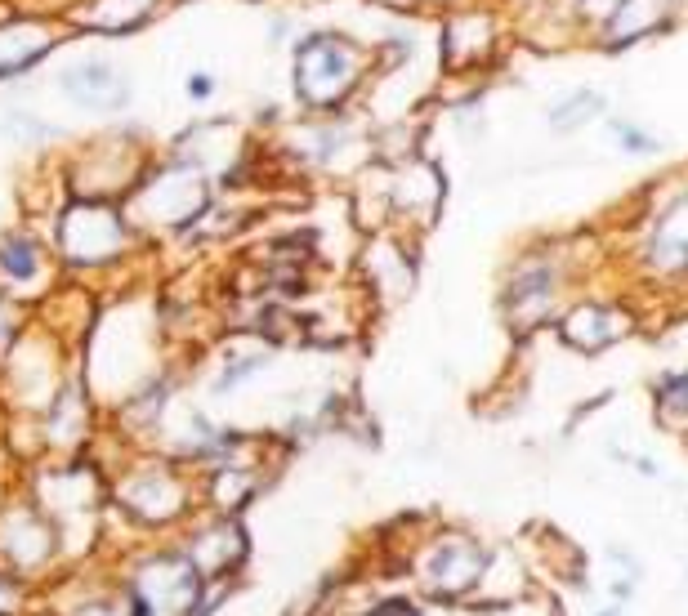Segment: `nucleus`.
Listing matches in <instances>:
<instances>
[{
	"instance_id": "nucleus-1",
	"label": "nucleus",
	"mask_w": 688,
	"mask_h": 616,
	"mask_svg": "<svg viewBox=\"0 0 688 616\" xmlns=\"http://www.w3.org/2000/svg\"><path fill=\"white\" fill-rule=\"evenodd\" d=\"M367 72L371 54L344 32H309L295 41V99L313 117H336Z\"/></svg>"
},
{
	"instance_id": "nucleus-2",
	"label": "nucleus",
	"mask_w": 688,
	"mask_h": 616,
	"mask_svg": "<svg viewBox=\"0 0 688 616\" xmlns=\"http://www.w3.org/2000/svg\"><path fill=\"white\" fill-rule=\"evenodd\" d=\"M139 228L121 210V201L72 197L54 219V255L68 268H108L130 255Z\"/></svg>"
},
{
	"instance_id": "nucleus-3",
	"label": "nucleus",
	"mask_w": 688,
	"mask_h": 616,
	"mask_svg": "<svg viewBox=\"0 0 688 616\" xmlns=\"http://www.w3.org/2000/svg\"><path fill=\"white\" fill-rule=\"evenodd\" d=\"M210 206V179L197 175L184 161H161L139 175V184L126 192L121 210L135 228H166V233H188Z\"/></svg>"
},
{
	"instance_id": "nucleus-4",
	"label": "nucleus",
	"mask_w": 688,
	"mask_h": 616,
	"mask_svg": "<svg viewBox=\"0 0 688 616\" xmlns=\"http://www.w3.org/2000/svg\"><path fill=\"white\" fill-rule=\"evenodd\" d=\"M112 500L139 527H175L193 514V478L170 456H143L121 469L112 483Z\"/></svg>"
},
{
	"instance_id": "nucleus-5",
	"label": "nucleus",
	"mask_w": 688,
	"mask_h": 616,
	"mask_svg": "<svg viewBox=\"0 0 688 616\" xmlns=\"http://www.w3.org/2000/svg\"><path fill=\"white\" fill-rule=\"evenodd\" d=\"M63 554V541L45 509L36 500H14L0 509V567L23 581H36L45 567H54Z\"/></svg>"
},
{
	"instance_id": "nucleus-6",
	"label": "nucleus",
	"mask_w": 688,
	"mask_h": 616,
	"mask_svg": "<svg viewBox=\"0 0 688 616\" xmlns=\"http://www.w3.org/2000/svg\"><path fill=\"white\" fill-rule=\"evenodd\" d=\"M487 550L474 536L465 532H443L425 545L416 563V576H420V590L434 594V599H465L470 590L483 585V572H487Z\"/></svg>"
},
{
	"instance_id": "nucleus-7",
	"label": "nucleus",
	"mask_w": 688,
	"mask_h": 616,
	"mask_svg": "<svg viewBox=\"0 0 688 616\" xmlns=\"http://www.w3.org/2000/svg\"><path fill=\"white\" fill-rule=\"evenodd\" d=\"M563 259L550 255V250H537V255H523L514 264L510 282H505V317H510L514 331H532V326L550 322L554 308H559L563 295Z\"/></svg>"
},
{
	"instance_id": "nucleus-8",
	"label": "nucleus",
	"mask_w": 688,
	"mask_h": 616,
	"mask_svg": "<svg viewBox=\"0 0 688 616\" xmlns=\"http://www.w3.org/2000/svg\"><path fill=\"white\" fill-rule=\"evenodd\" d=\"M148 170L143 152H135L126 139H108L85 148V157L72 166V197L90 201H126V192L139 184Z\"/></svg>"
},
{
	"instance_id": "nucleus-9",
	"label": "nucleus",
	"mask_w": 688,
	"mask_h": 616,
	"mask_svg": "<svg viewBox=\"0 0 688 616\" xmlns=\"http://www.w3.org/2000/svg\"><path fill=\"white\" fill-rule=\"evenodd\" d=\"M179 550L188 554V563L206 576V585H224L228 576H237V567L246 563V532L237 523V514H215L197 518L184 532Z\"/></svg>"
},
{
	"instance_id": "nucleus-10",
	"label": "nucleus",
	"mask_w": 688,
	"mask_h": 616,
	"mask_svg": "<svg viewBox=\"0 0 688 616\" xmlns=\"http://www.w3.org/2000/svg\"><path fill=\"white\" fill-rule=\"evenodd\" d=\"M501 50V18L492 9L479 5H461L447 14L443 23V63L452 72H474L487 67Z\"/></svg>"
},
{
	"instance_id": "nucleus-11",
	"label": "nucleus",
	"mask_w": 688,
	"mask_h": 616,
	"mask_svg": "<svg viewBox=\"0 0 688 616\" xmlns=\"http://www.w3.org/2000/svg\"><path fill=\"white\" fill-rule=\"evenodd\" d=\"M59 90L85 112H126L130 108V76L108 59H81L59 72Z\"/></svg>"
},
{
	"instance_id": "nucleus-12",
	"label": "nucleus",
	"mask_w": 688,
	"mask_h": 616,
	"mask_svg": "<svg viewBox=\"0 0 688 616\" xmlns=\"http://www.w3.org/2000/svg\"><path fill=\"white\" fill-rule=\"evenodd\" d=\"M54 273V255L45 242L27 228H9L0 233V286L18 300H32L45 291V277Z\"/></svg>"
},
{
	"instance_id": "nucleus-13",
	"label": "nucleus",
	"mask_w": 688,
	"mask_h": 616,
	"mask_svg": "<svg viewBox=\"0 0 688 616\" xmlns=\"http://www.w3.org/2000/svg\"><path fill=\"white\" fill-rule=\"evenodd\" d=\"M385 206H389V215H398V219L429 224L434 210L443 206V179H438V170L420 157H407L403 166L385 175Z\"/></svg>"
},
{
	"instance_id": "nucleus-14",
	"label": "nucleus",
	"mask_w": 688,
	"mask_h": 616,
	"mask_svg": "<svg viewBox=\"0 0 688 616\" xmlns=\"http://www.w3.org/2000/svg\"><path fill=\"white\" fill-rule=\"evenodd\" d=\"M59 41H63V32L54 18H36V14L5 18V23H0V81L27 76Z\"/></svg>"
},
{
	"instance_id": "nucleus-15",
	"label": "nucleus",
	"mask_w": 688,
	"mask_h": 616,
	"mask_svg": "<svg viewBox=\"0 0 688 616\" xmlns=\"http://www.w3.org/2000/svg\"><path fill=\"white\" fill-rule=\"evenodd\" d=\"M626 331H630V317L621 313L617 304H604V300H581L559 317L563 344H572L577 353L608 349V344H617Z\"/></svg>"
},
{
	"instance_id": "nucleus-16",
	"label": "nucleus",
	"mask_w": 688,
	"mask_h": 616,
	"mask_svg": "<svg viewBox=\"0 0 688 616\" xmlns=\"http://www.w3.org/2000/svg\"><path fill=\"white\" fill-rule=\"evenodd\" d=\"M85 433H90V393H85L81 380H63L59 393L45 402L41 411V438L45 447H81Z\"/></svg>"
},
{
	"instance_id": "nucleus-17",
	"label": "nucleus",
	"mask_w": 688,
	"mask_h": 616,
	"mask_svg": "<svg viewBox=\"0 0 688 616\" xmlns=\"http://www.w3.org/2000/svg\"><path fill=\"white\" fill-rule=\"evenodd\" d=\"M644 259H648V268H653V273H666V277L688 273V188L653 219V233H648Z\"/></svg>"
},
{
	"instance_id": "nucleus-18",
	"label": "nucleus",
	"mask_w": 688,
	"mask_h": 616,
	"mask_svg": "<svg viewBox=\"0 0 688 616\" xmlns=\"http://www.w3.org/2000/svg\"><path fill=\"white\" fill-rule=\"evenodd\" d=\"M675 5H680V0H617V9L599 23V41H604L608 50H621V45L639 41V36L662 32L675 18Z\"/></svg>"
},
{
	"instance_id": "nucleus-19",
	"label": "nucleus",
	"mask_w": 688,
	"mask_h": 616,
	"mask_svg": "<svg viewBox=\"0 0 688 616\" xmlns=\"http://www.w3.org/2000/svg\"><path fill=\"white\" fill-rule=\"evenodd\" d=\"M161 0H81L68 9V23L99 36H126L157 14Z\"/></svg>"
},
{
	"instance_id": "nucleus-20",
	"label": "nucleus",
	"mask_w": 688,
	"mask_h": 616,
	"mask_svg": "<svg viewBox=\"0 0 688 616\" xmlns=\"http://www.w3.org/2000/svg\"><path fill=\"white\" fill-rule=\"evenodd\" d=\"M362 268H367V282L376 295L385 300H403L416 282V268H412V255L394 242V237H376L362 255Z\"/></svg>"
},
{
	"instance_id": "nucleus-21",
	"label": "nucleus",
	"mask_w": 688,
	"mask_h": 616,
	"mask_svg": "<svg viewBox=\"0 0 688 616\" xmlns=\"http://www.w3.org/2000/svg\"><path fill=\"white\" fill-rule=\"evenodd\" d=\"M273 362V353L269 349H246V353H228L224 358V367L215 371V380H210V393L215 398H224V393H237L246 380H255L264 367Z\"/></svg>"
},
{
	"instance_id": "nucleus-22",
	"label": "nucleus",
	"mask_w": 688,
	"mask_h": 616,
	"mask_svg": "<svg viewBox=\"0 0 688 616\" xmlns=\"http://www.w3.org/2000/svg\"><path fill=\"white\" fill-rule=\"evenodd\" d=\"M59 616H130V590L126 581L117 590H85L63 608Z\"/></svg>"
},
{
	"instance_id": "nucleus-23",
	"label": "nucleus",
	"mask_w": 688,
	"mask_h": 616,
	"mask_svg": "<svg viewBox=\"0 0 688 616\" xmlns=\"http://www.w3.org/2000/svg\"><path fill=\"white\" fill-rule=\"evenodd\" d=\"M599 112H604V99H599L595 90H577V94H568V99H559L550 108V125L554 130H581V125L595 121Z\"/></svg>"
},
{
	"instance_id": "nucleus-24",
	"label": "nucleus",
	"mask_w": 688,
	"mask_h": 616,
	"mask_svg": "<svg viewBox=\"0 0 688 616\" xmlns=\"http://www.w3.org/2000/svg\"><path fill=\"white\" fill-rule=\"evenodd\" d=\"M657 407H662L666 420H684L688 416V371H671L662 375V384H657Z\"/></svg>"
},
{
	"instance_id": "nucleus-25",
	"label": "nucleus",
	"mask_w": 688,
	"mask_h": 616,
	"mask_svg": "<svg viewBox=\"0 0 688 616\" xmlns=\"http://www.w3.org/2000/svg\"><path fill=\"white\" fill-rule=\"evenodd\" d=\"M23 331H27V322H23V300H18V295H9L5 286H0V358H5V353L14 349Z\"/></svg>"
},
{
	"instance_id": "nucleus-26",
	"label": "nucleus",
	"mask_w": 688,
	"mask_h": 616,
	"mask_svg": "<svg viewBox=\"0 0 688 616\" xmlns=\"http://www.w3.org/2000/svg\"><path fill=\"white\" fill-rule=\"evenodd\" d=\"M27 590H32V581H23V576H14V572L0 567V616H23Z\"/></svg>"
},
{
	"instance_id": "nucleus-27",
	"label": "nucleus",
	"mask_w": 688,
	"mask_h": 616,
	"mask_svg": "<svg viewBox=\"0 0 688 616\" xmlns=\"http://www.w3.org/2000/svg\"><path fill=\"white\" fill-rule=\"evenodd\" d=\"M563 5H568L577 18H586V23L599 27V23H604V18L617 9V0H563Z\"/></svg>"
},
{
	"instance_id": "nucleus-28",
	"label": "nucleus",
	"mask_w": 688,
	"mask_h": 616,
	"mask_svg": "<svg viewBox=\"0 0 688 616\" xmlns=\"http://www.w3.org/2000/svg\"><path fill=\"white\" fill-rule=\"evenodd\" d=\"M358 616H416V603H407V599H380V603H371V608L358 612Z\"/></svg>"
},
{
	"instance_id": "nucleus-29",
	"label": "nucleus",
	"mask_w": 688,
	"mask_h": 616,
	"mask_svg": "<svg viewBox=\"0 0 688 616\" xmlns=\"http://www.w3.org/2000/svg\"><path fill=\"white\" fill-rule=\"evenodd\" d=\"M210 94H215V76H206V72H193V76H188V99H193V103H206Z\"/></svg>"
},
{
	"instance_id": "nucleus-30",
	"label": "nucleus",
	"mask_w": 688,
	"mask_h": 616,
	"mask_svg": "<svg viewBox=\"0 0 688 616\" xmlns=\"http://www.w3.org/2000/svg\"><path fill=\"white\" fill-rule=\"evenodd\" d=\"M617 134H621V143H626L630 152H657V143L648 139V134H639V130H630V125H617Z\"/></svg>"
},
{
	"instance_id": "nucleus-31",
	"label": "nucleus",
	"mask_w": 688,
	"mask_h": 616,
	"mask_svg": "<svg viewBox=\"0 0 688 616\" xmlns=\"http://www.w3.org/2000/svg\"><path fill=\"white\" fill-rule=\"evenodd\" d=\"M389 5H407V9H429V5H465V0H389Z\"/></svg>"
}]
</instances>
